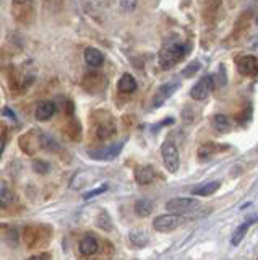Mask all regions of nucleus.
<instances>
[{"mask_svg": "<svg viewBox=\"0 0 258 260\" xmlns=\"http://www.w3.org/2000/svg\"><path fill=\"white\" fill-rule=\"evenodd\" d=\"M219 187H221L219 181H209V182H203L197 187H193L190 192L192 195H197V197H209V195H213L214 192L219 190Z\"/></svg>", "mask_w": 258, "mask_h": 260, "instance_id": "obj_9", "label": "nucleus"}, {"mask_svg": "<svg viewBox=\"0 0 258 260\" xmlns=\"http://www.w3.org/2000/svg\"><path fill=\"white\" fill-rule=\"evenodd\" d=\"M120 5H122V8L125 12H132L133 8L136 7V0H122Z\"/></svg>", "mask_w": 258, "mask_h": 260, "instance_id": "obj_27", "label": "nucleus"}, {"mask_svg": "<svg viewBox=\"0 0 258 260\" xmlns=\"http://www.w3.org/2000/svg\"><path fill=\"white\" fill-rule=\"evenodd\" d=\"M124 148V142H119L107 146V148H99V150H90L88 151V156H91L93 159H99V161H112L116 159L120 151Z\"/></svg>", "mask_w": 258, "mask_h": 260, "instance_id": "obj_7", "label": "nucleus"}, {"mask_svg": "<svg viewBox=\"0 0 258 260\" xmlns=\"http://www.w3.org/2000/svg\"><path fill=\"white\" fill-rule=\"evenodd\" d=\"M98 249H99V244L93 236H85L82 242H80V252H82L83 255H93L98 252Z\"/></svg>", "mask_w": 258, "mask_h": 260, "instance_id": "obj_13", "label": "nucleus"}, {"mask_svg": "<svg viewBox=\"0 0 258 260\" xmlns=\"http://www.w3.org/2000/svg\"><path fill=\"white\" fill-rule=\"evenodd\" d=\"M4 148H5V142L0 138V154H2V151H4Z\"/></svg>", "mask_w": 258, "mask_h": 260, "instance_id": "obj_29", "label": "nucleus"}, {"mask_svg": "<svg viewBox=\"0 0 258 260\" xmlns=\"http://www.w3.org/2000/svg\"><path fill=\"white\" fill-rule=\"evenodd\" d=\"M33 258H51V254H38L33 255Z\"/></svg>", "mask_w": 258, "mask_h": 260, "instance_id": "obj_28", "label": "nucleus"}, {"mask_svg": "<svg viewBox=\"0 0 258 260\" xmlns=\"http://www.w3.org/2000/svg\"><path fill=\"white\" fill-rule=\"evenodd\" d=\"M237 70L240 75L253 77L258 72V62L255 55H244L237 60Z\"/></svg>", "mask_w": 258, "mask_h": 260, "instance_id": "obj_8", "label": "nucleus"}, {"mask_svg": "<svg viewBox=\"0 0 258 260\" xmlns=\"http://www.w3.org/2000/svg\"><path fill=\"white\" fill-rule=\"evenodd\" d=\"M128 239H130V244L136 249H141L144 247L146 244L150 242V238H148V233L143 231V230H133L128 234Z\"/></svg>", "mask_w": 258, "mask_h": 260, "instance_id": "obj_14", "label": "nucleus"}, {"mask_svg": "<svg viewBox=\"0 0 258 260\" xmlns=\"http://www.w3.org/2000/svg\"><path fill=\"white\" fill-rule=\"evenodd\" d=\"M55 112V104L52 101H41L38 104L34 116L38 120H49Z\"/></svg>", "mask_w": 258, "mask_h": 260, "instance_id": "obj_11", "label": "nucleus"}, {"mask_svg": "<svg viewBox=\"0 0 258 260\" xmlns=\"http://www.w3.org/2000/svg\"><path fill=\"white\" fill-rule=\"evenodd\" d=\"M226 148H228V146H219L217 143H205V145L198 150V156H200L201 161H205V159H209V158H211L214 153L221 151V150H226Z\"/></svg>", "mask_w": 258, "mask_h": 260, "instance_id": "obj_17", "label": "nucleus"}, {"mask_svg": "<svg viewBox=\"0 0 258 260\" xmlns=\"http://www.w3.org/2000/svg\"><path fill=\"white\" fill-rule=\"evenodd\" d=\"M39 142H41L43 148L49 150V151H57L59 150L57 142H55L49 134H41V137H39Z\"/></svg>", "mask_w": 258, "mask_h": 260, "instance_id": "obj_23", "label": "nucleus"}, {"mask_svg": "<svg viewBox=\"0 0 258 260\" xmlns=\"http://www.w3.org/2000/svg\"><path fill=\"white\" fill-rule=\"evenodd\" d=\"M255 221V219H253ZM253 221H245L244 224H240L237 230H236V233L232 234V239H231V244L232 246H239V244L242 242V239L245 238V234H247V231H248V228L253 224Z\"/></svg>", "mask_w": 258, "mask_h": 260, "instance_id": "obj_20", "label": "nucleus"}, {"mask_svg": "<svg viewBox=\"0 0 258 260\" xmlns=\"http://www.w3.org/2000/svg\"><path fill=\"white\" fill-rule=\"evenodd\" d=\"M85 62L90 65V67L96 69V67H101L102 62H104V55L99 49L96 47H88L85 51Z\"/></svg>", "mask_w": 258, "mask_h": 260, "instance_id": "obj_12", "label": "nucleus"}, {"mask_svg": "<svg viewBox=\"0 0 258 260\" xmlns=\"http://www.w3.org/2000/svg\"><path fill=\"white\" fill-rule=\"evenodd\" d=\"M214 89V77L213 75H205L203 78H200L195 85L190 89V96L197 101H203L211 94Z\"/></svg>", "mask_w": 258, "mask_h": 260, "instance_id": "obj_5", "label": "nucleus"}, {"mask_svg": "<svg viewBox=\"0 0 258 260\" xmlns=\"http://www.w3.org/2000/svg\"><path fill=\"white\" fill-rule=\"evenodd\" d=\"M136 80L130 75V73H124L122 77L119 80V91L120 93H125V94H130L136 89Z\"/></svg>", "mask_w": 258, "mask_h": 260, "instance_id": "obj_15", "label": "nucleus"}, {"mask_svg": "<svg viewBox=\"0 0 258 260\" xmlns=\"http://www.w3.org/2000/svg\"><path fill=\"white\" fill-rule=\"evenodd\" d=\"M183 223V215H175V213H167V215H159L153 221V228L159 233H171L177 230Z\"/></svg>", "mask_w": 258, "mask_h": 260, "instance_id": "obj_3", "label": "nucleus"}, {"mask_svg": "<svg viewBox=\"0 0 258 260\" xmlns=\"http://www.w3.org/2000/svg\"><path fill=\"white\" fill-rule=\"evenodd\" d=\"M33 171H36L38 174H47L51 171V166H49V162L41 161V159H36L33 162Z\"/></svg>", "mask_w": 258, "mask_h": 260, "instance_id": "obj_24", "label": "nucleus"}, {"mask_svg": "<svg viewBox=\"0 0 258 260\" xmlns=\"http://www.w3.org/2000/svg\"><path fill=\"white\" fill-rule=\"evenodd\" d=\"M151 211H153V202L150 199H140V200H136L135 203V213L144 218V216H148L151 215Z\"/></svg>", "mask_w": 258, "mask_h": 260, "instance_id": "obj_18", "label": "nucleus"}, {"mask_svg": "<svg viewBox=\"0 0 258 260\" xmlns=\"http://www.w3.org/2000/svg\"><path fill=\"white\" fill-rule=\"evenodd\" d=\"M133 176H135V181L138 182V184L146 185V184H150V182L155 181L156 173H155V169H153L151 166L146 165V166H136Z\"/></svg>", "mask_w": 258, "mask_h": 260, "instance_id": "obj_10", "label": "nucleus"}, {"mask_svg": "<svg viewBox=\"0 0 258 260\" xmlns=\"http://www.w3.org/2000/svg\"><path fill=\"white\" fill-rule=\"evenodd\" d=\"M96 224H98L104 231H110L112 230V219H110V215L107 213L106 210H102L99 213L98 219H96Z\"/></svg>", "mask_w": 258, "mask_h": 260, "instance_id": "obj_22", "label": "nucleus"}, {"mask_svg": "<svg viewBox=\"0 0 258 260\" xmlns=\"http://www.w3.org/2000/svg\"><path fill=\"white\" fill-rule=\"evenodd\" d=\"M15 202V195L7 187H0V208H9Z\"/></svg>", "mask_w": 258, "mask_h": 260, "instance_id": "obj_21", "label": "nucleus"}, {"mask_svg": "<svg viewBox=\"0 0 258 260\" xmlns=\"http://www.w3.org/2000/svg\"><path fill=\"white\" fill-rule=\"evenodd\" d=\"M198 207H200V202L197 199H187V197L171 199L166 203V210H169V213H175V215L192 213V211L197 210Z\"/></svg>", "mask_w": 258, "mask_h": 260, "instance_id": "obj_2", "label": "nucleus"}, {"mask_svg": "<svg viewBox=\"0 0 258 260\" xmlns=\"http://www.w3.org/2000/svg\"><path fill=\"white\" fill-rule=\"evenodd\" d=\"M190 46L182 41L179 36H172L164 41L163 47H161L159 55H158V62L164 70H169L174 67L175 63H179L185 55L189 54Z\"/></svg>", "mask_w": 258, "mask_h": 260, "instance_id": "obj_1", "label": "nucleus"}, {"mask_svg": "<svg viewBox=\"0 0 258 260\" xmlns=\"http://www.w3.org/2000/svg\"><path fill=\"white\" fill-rule=\"evenodd\" d=\"M13 2H17V4H26V2H29V0H13Z\"/></svg>", "mask_w": 258, "mask_h": 260, "instance_id": "obj_30", "label": "nucleus"}, {"mask_svg": "<svg viewBox=\"0 0 258 260\" xmlns=\"http://www.w3.org/2000/svg\"><path fill=\"white\" fill-rule=\"evenodd\" d=\"M211 125H213V128L216 130V132H221V134H228L231 130V127H232L229 117L223 116V114H216V116H213Z\"/></svg>", "mask_w": 258, "mask_h": 260, "instance_id": "obj_16", "label": "nucleus"}, {"mask_svg": "<svg viewBox=\"0 0 258 260\" xmlns=\"http://www.w3.org/2000/svg\"><path fill=\"white\" fill-rule=\"evenodd\" d=\"M109 189V185L107 184H102L101 187H98V189H94V190H90V192H86L85 193V200H90V199H93V197H96V195H101V193H104Z\"/></svg>", "mask_w": 258, "mask_h": 260, "instance_id": "obj_26", "label": "nucleus"}, {"mask_svg": "<svg viewBox=\"0 0 258 260\" xmlns=\"http://www.w3.org/2000/svg\"><path fill=\"white\" fill-rule=\"evenodd\" d=\"M114 134H116V125L112 120L102 122V124L98 127V137L101 138V140H107V138H110Z\"/></svg>", "mask_w": 258, "mask_h": 260, "instance_id": "obj_19", "label": "nucleus"}, {"mask_svg": "<svg viewBox=\"0 0 258 260\" xmlns=\"http://www.w3.org/2000/svg\"><path fill=\"white\" fill-rule=\"evenodd\" d=\"M179 88H180V81L179 80H174V81H169V83L161 85L158 88L155 98H153V106H155V108H161V106H163Z\"/></svg>", "mask_w": 258, "mask_h": 260, "instance_id": "obj_6", "label": "nucleus"}, {"mask_svg": "<svg viewBox=\"0 0 258 260\" xmlns=\"http://www.w3.org/2000/svg\"><path fill=\"white\" fill-rule=\"evenodd\" d=\"M161 156H163L164 168L169 173H175L180 166V158H179V151H177V146L172 142H164L161 146Z\"/></svg>", "mask_w": 258, "mask_h": 260, "instance_id": "obj_4", "label": "nucleus"}, {"mask_svg": "<svg viewBox=\"0 0 258 260\" xmlns=\"http://www.w3.org/2000/svg\"><path fill=\"white\" fill-rule=\"evenodd\" d=\"M198 70H200V62H198V60H193V62H190V63L187 65V67L183 69L182 75H183V77H193Z\"/></svg>", "mask_w": 258, "mask_h": 260, "instance_id": "obj_25", "label": "nucleus"}]
</instances>
